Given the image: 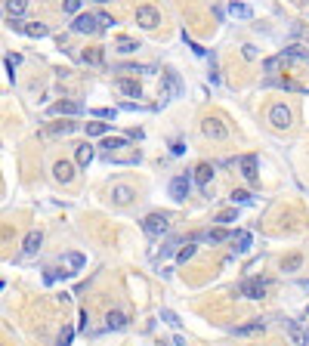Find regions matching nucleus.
<instances>
[{
    "mask_svg": "<svg viewBox=\"0 0 309 346\" xmlns=\"http://www.w3.org/2000/svg\"><path fill=\"white\" fill-rule=\"evenodd\" d=\"M136 25L145 28V31H155L161 25V13L152 7V4H139L136 7Z\"/></svg>",
    "mask_w": 309,
    "mask_h": 346,
    "instance_id": "obj_1",
    "label": "nucleus"
},
{
    "mask_svg": "<svg viewBox=\"0 0 309 346\" xmlns=\"http://www.w3.org/2000/svg\"><path fill=\"white\" fill-rule=\"evenodd\" d=\"M167 226H170V216L167 213H149V216H145V223H142V229L149 232V235H155V238H158V235H164Z\"/></svg>",
    "mask_w": 309,
    "mask_h": 346,
    "instance_id": "obj_2",
    "label": "nucleus"
},
{
    "mask_svg": "<svg viewBox=\"0 0 309 346\" xmlns=\"http://www.w3.org/2000/svg\"><path fill=\"white\" fill-rule=\"evenodd\" d=\"M269 124L272 127H275V130H287V127H290V108L287 105H272L269 108Z\"/></svg>",
    "mask_w": 309,
    "mask_h": 346,
    "instance_id": "obj_3",
    "label": "nucleus"
},
{
    "mask_svg": "<svg viewBox=\"0 0 309 346\" xmlns=\"http://www.w3.org/2000/svg\"><path fill=\"white\" fill-rule=\"evenodd\" d=\"M201 133H204L207 139H226V136H229V130L223 127L220 118H207V121L201 124Z\"/></svg>",
    "mask_w": 309,
    "mask_h": 346,
    "instance_id": "obj_4",
    "label": "nucleus"
},
{
    "mask_svg": "<svg viewBox=\"0 0 309 346\" xmlns=\"http://www.w3.org/2000/svg\"><path fill=\"white\" fill-rule=\"evenodd\" d=\"M170 198L179 201V204L186 201V198H189V176H173L170 179Z\"/></svg>",
    "mask_w": 309,
    "mask_h": 346,
    "instance_id": "obj_5",
    "label": "nucleus"
},
{
    "mask_svg": "<svg viewBox=\"0 0 309 346\" xmlns=\"http://www.w3.org/2000/svg\"><path fill=\"white\" fill-rule=\"evenodd\" d=\"M71 28H75L78 34H93V31H99V25H96V16H93V13H81Z\"/></svg>",
    "mask_w": 309,
    "mask_h": 346,
    "instance_id": "obj_6",
    "label": "nucleus"
},
{
    "mask_svg": "<svg viewBox=\"0 0 309 346\" xmlns=\"http://www.w3.org/2000/svg\"><path fill=\"white\" fill-rule=\"evenodd\" d=\"M238 164H241V176H244L247 183L253 186V183H257V179H260V173H257V155H244V158H241Z\"/></svg>",
    "mask_w": 309,
    "mask_h": 346,
    "instance_id": "obj_7",
    "label": "nucleus"
},
{
    "mask_svg": "<svg viewBox=\"0 0 309 346\" xmlns=\"http://www.w3.org/2000/svg\"><path fill=\"white\" fill-rule=\"evenodd\" d=\"M53 176H56L59 183H71V179H75V164L71 161H56L53 164Z\"/></svg>",
    "mask_w": 309,
    "mask_h": 346,
    "instance_id": "obj_8",
    "label": "nucleus"
},
{
    "mask_svg": "<svg viewBox=\"0 0 309 346\" xmlns=\"http://www.w3.org/2000/svg\"><path fill=\"white\" fill-rule=\"evenodd\" d=\"M136 198V192L130 189V186H112V201L118 204V207H127Z\"/></svg>",
    "mask_w": 309,
    "mask_h": 346,
    "instance_id": "obj_9",
    "label": "nucleus"
},
{
    "mask_svg": "<svg viewBox=\"0 0 309 346\" xmlns=\"http://www.w3.org/2000/svg\"><path fill=\"white\" fill-rule=\"evenodd\" d=\"M41 241H44V235H41V229H31V232L25 235V244H22V253H25V257H31V253H38V247H41Z\"/></svg>",
    "mask_w": 309,
    "mask_h": 346,
    "instance_id": "obj_10",
    "label": "nucleus"
},
{
    "mask_svg": "<svg viewBox=\"0 0 309 346\" xmlns=\"http://www.w3.org/2000/svg\"><path fill=\"white\" fill-rule=\"evenodd\" d=\"M241 294L250 297V300L266 297V281H257V278H253V281H244V284H241Z\"/></svg>",
    "mask_w": 309,
    "mask_h": 346,
    "instance_id": "obj_11",
    "label": "nucleus"
},
{
    "mask_svg": "<svg viewBox=\"0 0 309 346\" xmlns=\"http://www.w3.org/2000/svg\"><path fill=\"white\" fill-rule=\"evenodd\" d=\"M93 155H96V152H93V145H90V142H81L78 149H75V161L81 164V167H87V164L93 161Z\"/></svg>",
    "mask_w": 309,
    "mask_h": 346,
    "instance_id": "obj_12",
    "label": "nucleus"
},
{
    "mask_svg": "<svg viewBox=\"0 0 309 346\" xmlns=\"http://www.w3.org/2000/svg\"><path fill=\"white\" fill-rule=\"evenodd\" d=\"M50 115H81V105H78V102L62 99V102H56V105L50 108Z\"/></svg>",
    "mask_w": 309,
    "mask_h": 346,
    "instance_id": "obj_13",
    "label": "nucleus"
},
{
    "mask_svg": "<svg viewBox=\"0 0 309 346\" xmlns=\"http://www.w3.org/2000/svg\"><path fill=\"white\" fill-rule=\"evenodd\" d=\"M118 90H121V93H127V96H133V99H139V96H142L139 84H136V81H130V78H118Z\"/></svg>",
    "mask_w": 309,
    "mask_h": 346,
    "instance_id": "obj_14",
    "label": "nucleus"
},
{
    "mask_svg": "<svg viewBox=\"0 0 309 346\" xmlns=\"http://www.w3.org/2000/svg\"><path fill=\"white\" fill-rule=\"evenodd\" d=\"M210 179H213V167L210 164H198L195 167V183L198 186H210Z\"/></svg>",
    "mask_w": 309,
    "mask_h": 346,
    "instance_id": "obj_15",
    "label": "nucleus"
},
{
    "mask_svg": "<svg viewBox=\"0 0 309 346\" xmlns=\"http://www.w3.org/2000/svg\"><path fill=\"white\" fill-rule=\"evenodd\" d=\"M284 59H309V47H303V44H290L284 53H281Z\"/></svg>",
    "mask_w": 309,
    "mask_h": 346,
    "instance_id": "obj_16",
    "label": "nucleus"
},
{
    "mask_svg": "<svg viewBox=\"0 0 309 346\" xmlns=\"http://www.w3.org/2000/svg\"><path fill=\"white\" fill-rule=\"evenodd\" d=\"M164 84H167L164 99H173V96L179 93V78H176V71H167V75H164Z\"/></svg>",
    "mask_w": 309,
    "mask_h": 346,
    "instance_id": "obj_17",
    "label": "nucleus"
},
{
    "mask_svg": "<svg viewBox=\"0 0 309 346\" xmlns=\"http://www.w3.org/2000/svg\"><path fill=\"white\" fill-rule=\"evenodd\" d=\"M62 263H65L71 272H78V269H84V266H87V257H84V253H65Z\"/></svg>",
    "mask_w": 309,
    "mask_h": 346,
    "instance_id": "obj_18",
    "label": "nucleus"
},
{
    "mask_svg": "<svg viewBox=\"0 0 309 346\" xmlns=\"http://www.w3.org/2000/svg\"><path fill=\"white\" fill-rule=\"evenodd\" d=\"M229 238H232L235 250H247V247H250V232H244V229H241V232H232Z\"/></svg>",
    "mask_w": 309,
    "mask_h": 346,
    "instance_id": "obj_19",
    "label": "nucleus"
},
{
    "mask_svg": "<svg viewBox=\"0 0 309 346\" xmlns=\"http://www.w3.org/2000/svg\"><path fill=\"white\" fill-rule=\"evenodd\" d=\"M229 16H235V19H250L253 10L247 4H235V0H232V4H229Z\"/></svg>",
    "mask_w": 309,
    "mask_h": 346,
    "instance_id": "obj_20",
    "label": "nucleus"
},
{
    "mask_svg": "<svg viewBox=\"0 0 309 346\" xmlns=\"http://www.w3.org/2000/svg\"><path fill=\"white\" fill-rule=\"evenodd\" d=\"M25 10H28V0H7V13H10V19H19Z\"/></svg>",
    "mask_w": 309,
    "mask_h": 346,
    "instance_id": "obj_21",
    "label": "nucleus"
},
{
    "mask_svg": "<svg viewBox=\"0 0 309 346\" xmlns=\"http://www.w3.org/2000/svg\"><path fill=\"white\" fill-rule=\"evenodd\" d=\"M105 324L115 327V331H121V327H127V315H124V312H108V315H105Z\"/></svg>",
    "mask_w": 309,
    "mask_h": 346,
    "instance_id": "obj_22",
    "label": "nucleus"
},
{
    "mask_svg": "<svg viewBox=\"0 0 309 346\" xmlns=\"http://www.w3.org/2000/svg\"><path fill=\"white\" fill-rule=\"evenodd\" d=\"M75 130H78V124H53L47 133L50 136H68V133H75Z\"/></svg>",
    "mask_w": 309,
    "mask_h": 346,
    "instance_id": "obj_23",
    "label": "nucleus"
},
{
    "mask_svg": "<svg viewBox=\"0 0 309 346\" xmlns=\"http://www.w3.org/2000/svg\"><path fill=\"white\" fill-rule=\"evenodd\" d=\"M115 47H118V53H124V56H130V53H136V50H139V44H136V41H130V38H118V44H115Z\"/></svg>",
    "mask_w": 309,
    "mask_h": 346,
    "instance_id": "obj_24",
    "label": "nucleus"
},
{
    "mask_svg": "<svg viewBox=\"0 0 309 346\" xmlns=\"http://www.w3.org/2000/svg\"><path fill=\"white\" fill-rule=\"evenodd\" d=\"M22 31L28 34V38H47V25H41V22H31V25H22Z\"/></svg>",
    "mask_w": 309,
    "mask_h": 346,
    "instance_id": "obj_25",
    "label": "nucleus"
},
{
    "mask_svg": "<svg viewBox=\"0 0 309 346\" xmlns=\"http://www.w3.org/2000/svg\"><path fill=\"white\" fill-rule=\"evenodd\" d=\"M263 331V321H250V324H241V327H235V334L244 337V334H260Z\"/></svg>",
    "mask_w": 309,
    "mask_h": 346,
    "instance_id": "obj_26",
    "label": "nucleus"
},
{
    "mask_svg": "<svg viewBox=\"0 0 309 346\" xmlns=\"http://www.w3.org/2000/svg\"><path fill=\"white\" fill-rule=\"evenodd\" d=\"M105 133H108V124H102V121L87 124V136H105Z\"/></svg>",
    "mask_w": 309,
    "mask_h": 346,
    "instance_id": "obj_27",
    "label": "nucleus"
},
{
    "mask_svg": "<svg viewBox=\"0 0 309 346\" xmlns=\"http://www.w3.org/2000/svg\"><path fill=\"white\" fill-rule=\"evenodd\" d=\"M300 266H303V257H300V253H294V257H287V260L281 263V269H284V272H297Z\"/></svg>",
    "mask_w": 309,
    "mask_h": 346,
    "instance_id": "obj_28",
    "label": "nucleus"
},
{
    "mask_svg": "<svg viewBox=\"0 0 309 346\" xmlns=\"http://www.w3.org/2000/svg\"><path fill=\"white\" fill-rule=\"evenodd\" d=\"M229 238V232L226 229H213V232H207V241L210 244H220V241H226Z\"/></svg>",
    "mask_w": 309,
    "mask_h": 346,
    "instance_id": "obj_29",
    "label": "nucleus"
},
{
    "mask_svg": "<svg viewBox=\"0 0 309 346\" xmlns=\"http://www.w3.org/2000/svg\"><path fill=\"white\" fill-rule=\"evenodd\" d=\"M235 204H250V192H244V189L232 192V207H235Z\"/></svg>",
    "mask_w": 309,
    "mask_h": 346,
    "instance_id": "obj_30",
    "label": "nucleus"
},
{
    "mask_svg": "<svg viewBox=\"0 0 309 346\" xmlns=\"http://www.w3.org/2000/svg\"><path fill=\"white\" fill-rule=\"evenodd\" d=\"M192 257H195V244H186L183 250L176 253V260H179V263H186V260H192Z\"/></svg>",
    "mask_w": 309,
    "mask_h": 346,
    "instance_id": "obj_31",
    "label": "nucleus"
},
{
    "mask_svg": "<svg viewBox=\"0 0 309 346\" xmlns=\"http://www.w3.org/2000/svg\"><path fill=\"white\" fill-rule=\"evenodd\" d=\"M84 59H87V62H102V50H99V47H93L90 53H84Z\"/></svg>",
    "mask_w": 309,
    "mask_h": 346,
    "instance_id": "obj_32",
    "label": "nucleus"
},
{
    "mask_svg": "<svg viewBox=\"0 0 309 346\" xmlns=\"http://www.w3.org/2000/svg\"><path fill=\"white\" fill-rule=\"evenodd\" d=\"M235 216H238V213H235V207H232V210H223V213H216V223H232Z\"/></svg>",
    "mask_w": 309,
    "mask_h": 346,
    "instance_id": "obj_33",
    "label": "nucleus"
},
{
    "mask_svg": "<svg viewBox=\"0 0 309 346\" xmlns=\"http://www.w3.org/2000/svg\"><path fill=\"white\" fill-rule=\"evenodd\" d=\"M161 318H164L170 327H179V318H176V312H170V309H164V312H161Z\"/></svg>",
    "mask_w": 309,
    "mask_h": 346,
    "instance_id": "obj_34",
    "label": "nucleus"
},
{
    "mask_svg": "<svg viewBox=\"0 0 309 346\" xmlns=\"http://www.w3.org/2000/svg\"><path fill=\"white\" fill-rule=\"evenodd\" d=\"M71 337H75V331H71V327H65V331L59 334V346H71Z\"/></svg>",
    "mask_w": 309,
    "mask_h": 346,
    "instance_id": "obj_35",
    "label": "nucleus"
},
{
    "mask_svg": "<svg viewBox=\"0 0 309 346\" xmlns=\"http://www.w3.org/2000/svg\"><path fill=\"white\" fill-rule=\"evenodd\" d=\"M241 56H244V59H257V47H253V44H244V47H241Z\"/></svg>",
    "mask_w": 309,
    "mask_h": 346,
    "instance_id": "obj_36",
    "label": "nucleus"
},
{
    "mask_svg": "<svg viewBox=\"0 0 309 346\" xmlns=\"http://www.w3.org/2000/svg\"><path fill=\"white\" fill-rule=\"evenodd\" d=\"M127 145V139H105V149L112 152V149H124Z\"/></svg>",
    "mask_w": 309,
    "mask_h": 346,
    "instance_id": "obj_37",
    "label": "nucleus"
},
{
    "mask_svg": "<svg viewBox=\"0 0 309 346\" xmlns=\"http://www.w3.org/2000/svg\"><path fill=\"white\" fill-rule=\"evenodd\" d=\"M81 10V0H65V13H78Z\"/></svg>",
    "mask_w": 309,
    "mask_h": 346,
    "instance_id": "obj_38",
    "label": "nucleus"
},
{
    "mask_svg": "<svg viewBox=\"0 0 309 346\" xmlns=\"http://www.w3.org/2000/svg\"><path fill=\"white\" fill-rule=\"evenodd\" d=\"M96 22H99V28H108V25H115V22H112V16H105V13H102V16H96Z\"/></svg>",
    "mask_w": 309,
    "mask_h": 346,
    "instance_id": "obj_39",
    "label": "nucleus"
},
{
    "mask_svg": "<svg viewBox=\"0 0 309 346\" xmlns=\"http://www.w3.org/2000/svg\"><path fill=\"white\" fill-rule=\"evenodd\" d=\"M118 112H115V108H99V112H96V118H115Z\"/></svg>",
    "mask_w": 309,
    "mask_h": 346,
    "instance_id": "obj_40",
    "label": "nucleus"
},
{
    "mask_svg": "<svg viewBox=\"0 0 309 346\" xmlns=\"http://www.w3.org/2000/svg\"><path fill=\"white\" fill-rule=\"evenodd\" d=\"M303 346H309V334H306V337H303Z\"/></svg>",
    "mask_w": 309,
    "mask_h": 346,
    "instance_id": "obj_41",
    "label": "nucleus"
},
{
    "mask_svg": "<svg viewBox=\"0 0 309 346\" xmlns=\"http://www.w3.org/2000/svg\"><path fill=\"white\" fill-rule=\"evenodd\" d=\"M96 4H108V0H96Z\"/></svg>",
    "mask_w": 309,
    "mask_h": 346,
    "instance_id": "obj_42",
    "label": "nucleus"
},
{
    "mask_svg": "<svg viewBox=\"0 0 309 346\" xmlns=\"http://www.w3.org/2000/svg\"><path fill=\"white\" fill-rule=\"evenodd\" d=\"M0 290H4V281H0Z\"/></svg>",
    "mask_w": 309,
    "mask_h": 346,
    "instance_id": "obj_43",
    "label": "nucleus"
},
{
    "mask_svg": "<svg viewBox=\"0 0 309 346\" xmlns=\"http://www.w3.org/2000/svg\"><path fill=\"white\" fill-rule=\"evenodd\" d=\"M306 315H309V309H306Z\"/></svg>",
    "mask_w": 309,
    "mask_h": 346,
    "instance_id": "obj_44",
    "label": "nucleus"
}]
</instances>
